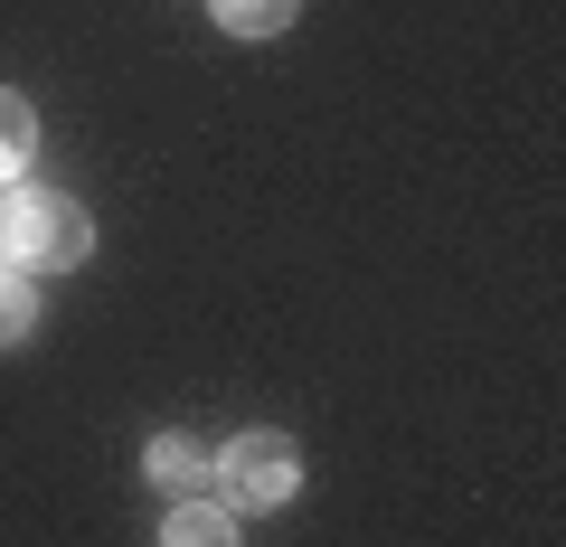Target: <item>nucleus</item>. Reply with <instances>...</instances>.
<instances>
[{
	"mask_svg": "<svg viewBox=\"0 0 566 547\" xmlns=\"http://www.w3.org/2000/svg\"><path fill=\"white\" fill-rule=\"evenodd\" d=\"M85 245H95V227H85L76 199H57V189L0 199V255H10V274H66V264H85Z\"/></svg>",
	"mask_w": 566,
	"mask_h": 547,
	"instance_id": "obj_1",
	"label": "nucleus"
},
{
	"mask_svg": "<svg viewBox=\"0 0 566 547\" xmlns=\"http://www.w3.org/2000/svg\"><path fill=\"white\" fill-rule=\"evenodd\" d=\"M208 482L227 491V501H245V509H283L293 491H303V453H293V434H274V425H245L237 444L208 463Z\"/></svg>",
	"mask_w": 566,
	"mask_h": 547,
	"instance_id": "obj_2",
	"label": "nucleus"
},
{
	"mask_svg": "<svg viewBox=\"0 0 566 547\" xmlns=\"http://www.w3.org/2000/svg\"><path fill=\"white\" fill-rule=\"evenodd\" d=\"M208 10H218V29H227V39H283L303 0H208Z\"/></svg>",
	"mask_w": 566,
	"mask_h": 547,
	"instance_id": "obj_3",
	"label": "nucleus"
},
{
	"mask_svg": "<svg viewBox=\"0 0 566 547\" xmlns=\"http://www.w3.org/2000/svg\"><path fill=\"white\" fill-rule=\"evenodd\" d=\"M161 547H237V519H227L218 501H180L161 528Z\"/></svg>",
	"mask_w": 566,
	"mask_h": 547,
	"instance_id": "obj_4",
	"label": "nucleus"
},
{
	"mask_svg": "<svg viewBox=\"0 0 566 547\" xmlns=\"http://www.w3.org/2000/svg\"><path fill=\"white\" fill-rule=\"evenodd\" d=\"M142 463H151V482H161V491H199V482H208V453L189 444V434H151Z\"/></svg>",
	"mask_w": 566,
	"mask_h": 547,
	"instance_id": "obj_5",
	"label": "nucleus"
},
{
	"mask_svg": "<svg viewBox=\"0 0 566 547\" xmlns=\"http://www.w3.org/2000/svg\"><path fill=\"white\" fill-rule=\"evenodd\" d=\"M29 143H39V114H29V95L0 85V180H20V170H29Z\"/></svg>",
	"mask_w": 566,
	"mask_h": 547,
	"instance_id": "obj_6",
	"label": "nucleus"
},
{
	"mask_svg": "<svg viewBox=\"0 0 566 547\" xmlns=\"http://www.w3.org/2000/svg\"><path fill=\"white\" fill-rule=\"evenodd\" d=\"M29 330H39V293H29L20 274H0V349H20Z\"/></svg>",
	"mask_w": 566,
	"mask_h": 547,
	"instance_id": "obj_7",
	"label": "nucleus"
}]
</instances>
